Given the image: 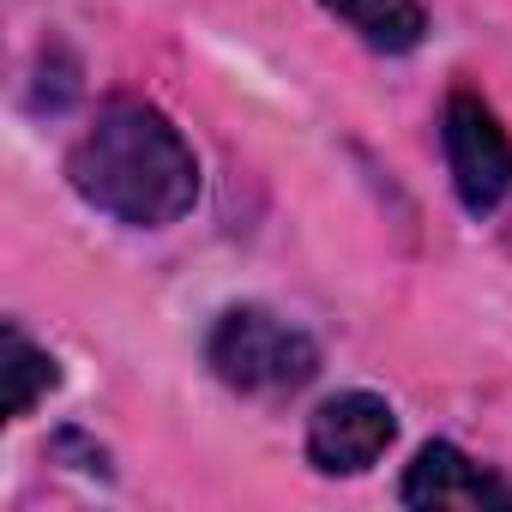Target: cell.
Masks as SVG:
<instances>
[{"label": "cell", "instance_id": "2", "mask_svg": "<svg viewBox=\"0 0 512 512\" xmlns=\"http://www.w3.org/2000/svg\"><path fill=\"white\" fill-rule=\"evenodd\" d=\"M211 368L223 386L247 392V398H284L302 392L320 374V350L302 326L266 314V308H229L205 344Z\"/></svg>", "mask_w": 512, "mask_h": 512}, {"label": "cell", "instance_id": "4", "mask_svg": "<svg viewBox=\"0 0 512 512\" xmlns=\"http://www.w3.org/2000/svg\"><path fill=\"white\" fill-rule=\"evenodd\" d=\"M392 440H398V416L374 392H338L308 422V458L326 476H356V470L380 464V452Z\"/></svg>", "mask_w": 512, "mask_h": 512}, {"label": "cell", "instance_id": "5", "mask_svg": "<svg viewBox=\"0 0 512 512\" xmlns=\"http://www.w3.org/2000/svg\"><path fill=\"white\" fill-rule=\"evenodd\" d=\"M398 500L416 506V512H512V482H500L494 470H482V464L464 458L458 446L434 440V446H422L416 464L404 470Z\"/></svg>", "mask_w": 512, "mask_h": 512}, {"label": "cell", "instance_id": "3", "mask_svg": "<svg viewBox=\"0 0 512 512\" xmlns=\"http://www.w3.org/2000/svg\"><path fill=\"white\" fill-rule=\"evenodd\" d=\"M446 163H452V187L464 199V211H494L512 193V139L494 121V109L476 91H452L446 97Z\"/></svg>", "mask_w": 512, "mask_h": 512}, {"label": "cell", "instance_id": "1", "mask_svg": "<svg viewBox=\"0 0 512 512\" xmlns=\"http://www.w3.org/2000/svg\"><path fill=\"white\" fill-rule=\"evenodd\" d=\"M67 175L85 205H97L133 229H163V223L187 217L199 199L193 145L145 97H109L97 109V121L79 133Z\"/></svg>", "mask_w": 512, "mask_h": 512}, {"label": "cell", "instance_id": "7", "mask_svg": "<svg viewBox=\"0 0 512 512\" xmlns=\"http://www.w3.org/2000/svg\"><path fill=\"white\" fill-rule=\"evenodd\" d=\"M0 374H7V416H31L37 398H49L61 380L55 356L37 350L19 326H7V338H0Z\"/></svg>", "mask_w": 512, "mask_h": 512}, {"label": "cell", "instance_id": "6", "mask_svg": "<svg viewBox=\"0 0 512 512\" xmlns=\"http://www.w3.org/2000/svg\"><path fill=\"white\" fill-rule=\"evenodd\" d=\"M326 13H338L368 49L380 55H404L428 37V13L416 7V0H320Z\"/></svg>", "mask_w": 512, "mask_h": 512}]
</instances>
